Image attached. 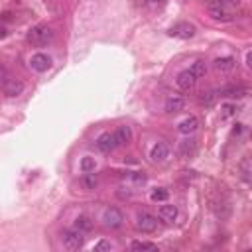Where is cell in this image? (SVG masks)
Masks as SVG:
<instances>
[{
  "label": "cell",
  "mask_w": 252,
  "mask_h": 252,
  "mask_svg": "<svg viewBox=\"0 0 252 252\" xmlns=\"http://www.w3.org/2000/svg\"><path fill=\"white\" fill-rule=\"evenodd\" d=\"M238 4H240V0H209L207 12L217 22H231L235 18Z\"/></svg>",
  "instance_id": "obj_1"
},
{
  "label": "cell",
  "mask_w": 252,
  "mask_h": 252,
  "mask_svg": "<svg viewBox=\"0 0 252 252\" xmlns=\"http://www.w3.org/2000/svg\"><path fill=\"white\" fill-rule=\"evenodd\" d=\"M51 40H53V30L46 24H38L28 32V42L34 48H46Z\"/></svg>",
  "instance_id": "obj_2"
},
{
  "label": "cell",
  "mask_w": 252,
  "mask_h": 252,
  "mask_svg": "<svg viewBox=\"0 0 252 252\" xmlns=\"http://www.w3.org/2000/svg\"><path fill=\"white\" fill-rule=\"evenodd\" d=\"M61 240H63V246L67 250H79L85 244L83 231H79V229H67V231H63L61 233Z\"/></svg>",
  "instance_id": "obj_3"
},
{
  "label": "cell",
  "mask_w": 252,
  "mask_h": 252,
  "mask_svg": "<svg viewBox=\"0 0 252 252\" xmlns=\"http://www.w3.org/2000/svg\"><path fill=\"white\" fill-rule=\"evenodd\" d=\"M124 223V215L117 207H109L102 213V225L106 229H120Z\"/></svg>",
  "instance_id": "obj_4"
},
{
  "label": "cell",
  "mask_w": 252,
  "mask_h": 252,
  "mask_svg": "<svg viewBox=\"0 0 252 252\" xmlns=\"http://www.w3.org/2000/svg\"><path fill=\"white\" fill-rule=\"evenodd\" d=\"M136 229L140 233H154L158 229V219L154 217V215L142 211L136 215Z\"/></svg>",
  "instance_id": "obj_5"
},
{
  "label": "cell",
  "mask_w": 252,
  "mask_h": 252,
  "mask_svg": "<svg viewBox=\"0 0 252 252\" xmlns=\"http://www.w3.org/2000/svg\"><path fill=\"white\" fill-rule=\"evenodd\" d=\"M118 146V140H117V134L115 132H104L97 138V150L102 152V154H109L113 152L115 148Z\"/></svg>",
  "instance_id": "obj_6"
},
{
  "label": "cell",
  "mask_w": 252,
  "mask_h": 252,
  "mask_svg": "<svg viewBox=\"0 0 252 252\" xmlns=\"http://www.w3.org/2000/svg\"><path fill=\"white\" fill-rule=\"evenodd\" d=\"M195 26L189 24V22H179L175 24L171 30H169V35L171 38H179V40H191L193 35H195Z\"/></svg>",
  "instance_id": "obj_7"
},
{
  "label": "cell",
  "mask_w": 252,
  "mask_h": 252,
  "mask_svg": "<svg viewBox=\"0 0 252 252\" xmlns=\"http://www.w3.org/2000/svg\"><path fill=\"white\" fill-rule=\"evenodd\" d=\"M250 93H252V89L244 87V85H227V87L219 89V95L229 97V99H242V97H248Z\"/></svg>",
  "instance_id": "obj_8"
},
{
  "label": "cell",
  "mask_w": 252,
  "mask_h": 252,
  "mask_svg": "<svg viewBox=\"0 0 252 252\" xmlns=\"http://www.w3.org/2000/svg\"><path fill=\"white\" fill-rule=\"evenodd\" d=\"M168 156H169V146H168L166 142H156L154 146H152V150H150V160H152L154 164L166 162Z\"/></svg>",
  "instance_id": "obj_9"
},
{
  "label": "cell",
  "mask_w": 252,
  "mask_h": 252,
  "mask_svg": "<svg viewBox=\"0 0 252 252\" xmlns=\"http://www.w3.org/2000/svg\"><path fill=\"white\" fill-rule=\"evenodd\" d=\"M30 67L34 71H38V73H44V71H48L51 67V57L46 55V53H35L30 59Z\"/></svg>",
  "instance_id": "obj_10"
},
{
  "label": "cell",
  "mask_w": 252,
  "mask_h": 252,
  "mask_svg": "<svg viewBox=\"0 0 252 252\" xmlns=\"http://www.w3.org/2000/svg\"><path fill=\"white\" fill-rule=\"evenodd\" d=\"M166 113L169 115H177V113H182L185 109V99L184 97H179V95H169L166 99Z\"/></svg>",
  "instance_id": "obj_11"
},
{
  "label": "cell",
  "mask_w": 252,
  "mask_h": 252,
  "mask_svg": "<svg viewBox=\"0 0 252 252\" xmlns=\"http://www.w3.org/2000/svg\"><path fill=\"white\" fill-rule=\"evenodd\" d=\"M195 83H197V77L191 73L189 69H187V71H182V73L177 75V87L182 89V91H185V93L193 91V89H195Z\"/></svg>",
  "instance_id": "obj_12"
},
{
  "label": "cell",
  "mask_w": 252,
  "mask_h": 252,
  "mask_svg": "<svg viewBox=\"0 0 252 252\" xmlns=\"http://www.w3.org/2000/svg\"><path fill=\"white\" fill-rule=\"evenodd\" d=\"M2 91L6 97H18L24 93V83L20 79H6L2 85Z\"/></svg>",
  "instance_id": "obj_13"
},
{
  "label": "cell",
  "mask_w": 252,
  "mask_h": 252,
  "mask_svg": "<svg viewBox=\"0 0 252 252\" xmlns=\"http://www.w3.org/2000/svg\"><path fill=\"white\" fill-rule=\"evenodd\" d=\"M177 215H179V211H177L175 205H162V207L158 209V217H160L164 223H173V221L177 219Z\"/></svg>",
  "instance_id": "obj_14"
},
{
  "label": "cell",
  "mask_w": 252,
  "mask_h": 252,
  "mask_svg": "<svg viewBox=\"0 0 252 252\" xmlns=\"http://www.w3.org/2000/svg\"><path fill=\"white\" fill-rule=\"evenodd\" d=\"M236 67V59L227 55V57H219V59H215V69L221 71V73H231V71Z\"/></svg>",
  "instance_id": "obj_15"
},
{
  "label": "cell",
  "mask_w": 252,
  "mask_h": 252,
  "mask_svg": "<svg viewBox=\"0 0 252 252\" xmlns=\"http://www.w3.org/2000/svg\"><path fill=\"white\" fill-rule=\"evenodd\" d=\"M197 128H199V118L197 117H189V118L182 120V122H179V126H177V130L182 134H193Z\"/></svg>",
  "instance_id": "obj_16"
},
{
  "label": "cell",
  "mask_w": 252,
  "mask_h": 252,
  "mask_svg": "<svg viewBox=\"0 0 252 252\" xmlns=\"http://www.w3.org/2000/svg\"><path fill=\"white\" fill-rule=\"evenodd\" d=\"M195 150H197L195 140H185V142L179 144V156L182 158H191L195 154Z\"/></svg>",
  "instance_id": "obj_17"
},
{
  "label": "cell",
  "mask_w": 252,
  "mask_h": 252,
  "mask_svg": "<svg viewBox=\"0 0 252 252\" xmlns=\"http://www.w3.org/2000/svg\"><path fill=\"white\" fill-rule=\"evenodd\" d=\"M93 227H95V223H93L91 217H87V215H79V217L75 219V229H79V231H83V233L93 231Z\"/></svg>",
  "instance_id": "obj_18"
},
{
  "label": "cell",
  "mask_w": 252,
  "mask_h": 252,
  "mask_svg": "<svg viewBox=\"0 0 252 252\" xmlns=\"http://www.w3.org/2000/svg\"><path fill=\"white\" fill-rule=\"evenodd\" d=\"M117 140H118V146H124V144H128L132 140V130L130 126H118L117 128Z\"/></svg>",
  "instance_id": "obj_19"
},
{
  "label": "cell",
  "mask_w": 252,
  "mask_h": 252,
  "mask_svg": "<svg viewBox=\"0 0 252 252\" xmlns=\"http://www.w3.org/2000/svg\"><path fill=\"white\" fill-rule=\"evenodd\" d=\"M97 175L93 173V171H89V173H83V177H81V185L85 187V189H95L97 187Z\"/></svg>",
  "instance_id": "obj_20"
},
{
  "label": "cell",
  "mask_w": 252,
  "mask_h": 252,
  "mask_svg": "<svg viewBox=\"0 0 252 252\" xmlns=\"http://www.w3.org/2000/svg\"><path fill=\"white\" fill-rule=\"evenodd\" d=\"M189 71H191V73H193L197 79H201V77H205V75H207V65H205V61H201V59H199V61H195V63L191 65V69H189Z\"/></svg>",
  "instance_id": "obj_21"
},
{
  "label": "cell",
  "mask_w": 252,
  "mask_h": 252,
  "mask_svg": "<svg viewBox=\"0 0 252 252\" xmlns=\"http://www.w3.org/2000/svg\"><path fill=\"white\" fill-rule=\"evenodd\" d=\"M126 179H130V182H134V184H138V185H142V184H146V173H138V171H126V175H124Z\"/></svg>",
  "instance_id": "obj_22"
},
{
  "label": "cell",
  "mask_w": 252,
  "mask_h": 252,
  "mask_svg": "<svg viewBox=\"0 0 252 252\" xmlns=\"http://www.w3.org/2000/svg\"><path fill=\"white\" fill-rule=\"evenodd\" d=\"M236 104H231V102H227V104H223L221 106V118H231V117H235L236 115Z\"/></svg>",
  "instance_id": "obj_23"
},
{
  "label": "cell",
  "mask_w": 252,
  "mask_h": 252,
  "mask_svg": "<svg viewBox=\"0 0 252 252\" xmlns=\"http://www.w3.org/2000/svg\"><path fill=\"white\" fill-rule=\"evenodd\" d=\"M130 248H132V250H158L156 244H152V242H144V240H136V242H132Z\"/></svg>",
  "instance_id": "obj_24"
},
{
  "label": "cell",
  "mask_w": 252,
  "mask_h": 252,
  "mask_svg": "<svg viewBox=\"0 0 252 252\" xmlns=\"http://www.w3.org/2000/svg\"><path fill=\"white\" fill-rule=\"evenodd\" d=\"M150 197H152V201H156V203H158V201H166V199L169 197V193H168V189L158 187V189H154V191H152V195H150Z\"/></svg>",
  "instance_id": "obj_25"
},
{
  "label": "cell",
  "mask_w": 252,
  "mask_h": 252,
  "mask_svg": "<svg viewBox=\"0 0 252 252\" xmlns=\"http://www.w3.org/2000/svg\"><path fill=\"white\" fill-rule=\"evenodd\" d=\"M95 168H97V164H95V160L93 158H83L81 160V169H83V173H89V171H95Z\"/></svg>",
  "instance_id": "obj_26"
},
{
  "label": "cell",
  "mask_w": 252,
  "mask_h": 252,
  "mask_svg": "<svg viewBox=\"0 0 252 252\" xmlns=\"http://www.w3.org/2000/svg\"><path fill=\"white\" fill-rule=\"evenodd\" d=\"M93 250H95V252H111V250H113V244H111L109 240H101V242H97V244L93 246Z\"/></svg>",
  "instance_id": "obj_27"
},
{
  "label": "cell",
  "mask_w": 252,
  "mask_h": 252,
  "mask_svg": "<svg viewBox=\"0 0 252 252\" xmlns=\"http://www.w3.org/2000/svg\"><path fill=\"white\" fill-rule=\"evenodd\" d=\"M215 97H217V95H215L213 91H209V93H201L199 102H201V104H205V106H211V104H213V101H215Z\"/></svg>",
  "instance_id": "obj_28"
},
{
  "label": "cell",
  "mask_w": 252,
  "mask_h": 252,
  "mask_svg": "<svg viewBox=\"0 0 252 252\" xmlns=\"http://www.w3.org/2000/svg\"><path fill=\"white\" fill-rule=\"evenodd\" d=\"M166 2H168V0H146V6L152 8V10H158V8L166 6Z\"/></svg>",
  "instance_id": "obj_29"
},
{
  "label": "cell",
  "mask_w": 252,
  "mask_h": 252,
  "mask_svg": "<svg viewBox=\"0 0 252 252\" xmlns=\"http://www.w3.org/2000/svg\"><path fill=\"white\" fill-rule=\"evenodd\" d=\"M246 65L252 69V51H248V53H246Z\"/></svg>",
  "instance_id": "obj_30"
}]
</instances>
